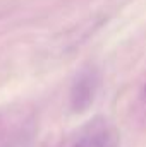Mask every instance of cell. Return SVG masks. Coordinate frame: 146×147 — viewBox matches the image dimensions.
Segmentation results:
<instances>
[{"instance_id": "277c9868", "label": "cell", "mask_w": 146, "mask_h": 147, "mask_svg": "<svg viewBox=\"0 0 146 147\" xmlns=\"http://www.w3.org/2000/svg\"><path fill=\"white\" fill-rule=\"evenodd\" d=\"M143 94H145V98H146V86H145V89H143Z\"/></svg>"}, {"instance_id": "7a4b0ae2", "label": "cell", "mask_w": 146, "mask_h": 147, "mask_svg": "<svg viewBox=\"0 0 146 147\" xmlns=\"http://www.w3.org/2000/svg\"><path fill=\"white\" fill-rule=\"evenodd\" d=\"M71 147H119V134L107 125H98L79 137Z\"/></svg>"}, {"instance_id": "6da1fadb", "label": "cell", "mask_w": 146, "mask_h": 147, "mask_svg": "<svg viewBox=\"0 0 146 147\" xmlns=\"http://www.w3.org/2000/svg\"><path fill=\"white\" fill-rule=\"evenodd\" d=\"M100 82H102L100 72L93 65H86L76 74L69 94V105L74 113H84L91 108V105L96 99Z\"/></svg>"}, {"instance_id": "5b68a950", "label": "cell", "mask_w": 146, "mask_h": 147, "mask_svg": "<svg viewBox=\"0 0 146 147\" xmlns=\"http://www.w3.org/2000/svg\"><path fill=\"white\" fill-rule=\"evenodd\" d=\"M0 121H2V116H0Z\"/></svg>"}, {"instance_id": "3957f363", "label": "cell", "mask_w": 146, "mask_h": 147, "mask_svg": "<svg viewBox=\"0 0 146 147\" xmlns=\"http://www.w3.org/2000/svg\"><path fill=\"white\" fill-rule=\"evenodd\" d=\"M7 147H28V146H26V142H23V140H16V142L9 144Z\"/></svg>"}]
</instances>
